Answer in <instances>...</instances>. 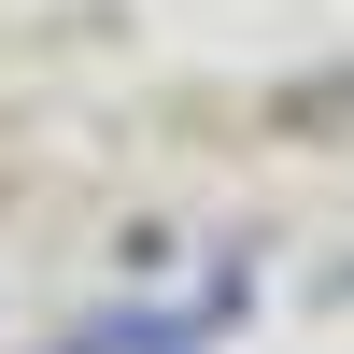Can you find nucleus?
<instances>
[{
	"mask_svg": "<svg viewBox=\"0 0 354 354\" xmlns=\"http://www.w3.org/2000/svg\"><path fill=\"white\" fill-rule=\"evenodd\" d=\"M170 326H100V340H71V354H156Z\"/></svg>",
	"mask_w": 354,
	"mask_h": 354,
	"instance_id": "nucleus-1",
	"label": "nucleus"
}]
</instances>
